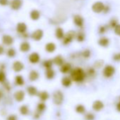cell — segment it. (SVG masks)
I'll list each match as a JSON object with an SVG mask.
<instances>
[{"mask_svg":"<svg viewBox=\"0 0 120 120\" xmlns=\"http://www.w3.org/2000/svg\"><path fill=\"white\" fill-rule=\"evenodd\" d=\"M71 77L72 80L76 82H81L84 80L86 77V74L82 69L76 68L72 70L71 73Z\"/></svg>","mask_w":120,"mask_h":120,"instance_id":"6da1fadb","label":"cell"},{"mask_svg":"<svg viewBox=\"0 0 120 120\" xmlns=\"http://www.w3.org/2000/svg\"><path fill=\"white\" fill-rule=\"evenodd\" d=\"M64 100V95L60 90H56L53 95V102L56 105H62Z\"/></svg>","mask_w":120,"mask_h":120,"instance_id":"7a4b0ae2","label":"cell"},{"mask_svg":"<svg viewBox=\"0 0 120 120\" xmlns=\"http://www.w3.org/2000/svg\"><path fill=\"white\" fill-rule=\"evenodd\" d=\"M75 35H76V33L75 32L71 30L69 32H68L66 35H64V39H63V43L64 45H68L69 44L72 40L73 39L75 38Z\"/></svg>","mask_w":120,"mask_h":120,"instance_id":"3957f363","label":"cell"},{"mask_svg":"<svg viewBox=\"0 0 120 120\" xmlns=\"http://www.w3.org/2000/svg\"><path fill=\"white\" fill-rule=\"evenodd\" d=\"M114 72H115V69L112 66H107L103 70V74L107 78H109L112 76Z\"/></svg>","mask_w":120,"mask_h":120,"instance_id":"277c9868","label":"cell"},{"mask_svg":"<svg viewBox=\"0 0 120 120\" xmlns=\"http://www.w3.org/2000/svg\"><path fill=\"white\" fill-rule=\"evenodd\" d=\"M104 9H105L104 4L102 2H95L92 7L93 11L94 12H95V13H100L104 10Z\"/></svg>","mask_w":120,"mask_h":120,"instance_id":"5b68a950","label":"cell"},{"mask_svg":"<svg viewBox=\"0 0 120 120\" xmlns=\"http://www.w3.org/2000/svg\"><path fill=\"white\" fill-rule=\"evenodd\" d=\"M40 56L39 54L37 52H33L28 56V60L32 64H37L40 61Z\"/></svg>","mask_w":120,"mask_h":120,"instance_id":"8992f818","label":"cell"},{"mask_svg":"<svg viewBox=\"0 0 120 120\" xmlns=\"http://www.w3.org/2000/svg\"><path fill=\"white\" fill-rule=\"evenodd\" d=\"M42 37H43V31L40 29H38L32 33V38L35 41L40 40L42 38Z\"/></svg>","mask_w":120,"mask_h":120,"instance_id":"52a82bcc","label":"cell"},{"mask_svg":"<svg viewBox=\"0 0 120 120\" xmlns=\"http://www.w3.org/2000/svg\"><path fill=\"white\" fill-rule=\"evenodd\" d=\"M22 0H12L11 2V8L14 10H19L22 7Z\"/></svg>","mask_w":120,"mask_h":120,"instance_id":"ba28073f","label":"cell"},{"mask_svg":"<svg viewBox=\"0 0 120 120\" xmlns=\"http://www.w3.org/2000/svg\"><path fill=\"white\" fill-rule=\"evenodd\" d=\"M2 42L6 45H11L14 43V38L9 35H4L2 37Z\"/></svg>","mask_w":120,"mask_h":120,"instance_id":"9c48e42d","label":"cell"},{"mask_svg":"<svg viewBox=\"0 0 120 120\" xmlns=\"http://www.w3.org/2000/svg\"><path fill=\"white\" fill-rule=\"evenodd\" d=\"M24 69V65L22 64V62L19 61H16L13 64V69L16 72H20Z\"/></svg>","mask_w":120,"mask_h":120,"instance_id":"30bf717a","label":"cell"},{"mask_svg":"<svg viewBox=\"0 0 120 120\" xmlns=\"http://www.w3.org/2000/svg\"><path fill=\"white\" fill-rule=\"evenodd\" d=\"M27 30V26L25 23H19L16 26V30L19 33H25Z\"/></svg>","mask_w":120,"mask_h":120,"instance_id":"8fae6325","label":"cell"},{"mask_svg":"<svg viewBox=\"0 0 120 120\" xmlns=\"http://www.w3.org/2000/svg\"><path fill=\"white\" fill-rule=\"evenodd\" d=\"M74 22L76 26L79 27H81L83 25V19L79 15H76L74 17Z\"/></svg>","mask_w":120,"mask_h":120,"instance_id":"7c38bea8","label":"cell"},{"mask_svg":"<svg viewBox=\"0 0 120 120\" xmlns=\"http://www.w3.org/2000/svg\"><path fill=\"white\" fill-rule=\"evenodd\" d=\"M24 97H25V93L22 90L16 91L14 94V98L18 102H21L24 99Z\"/></svg>","mask_w":120,"mask_h":120,"instance_id":"4fadbf2b","label":"cell"},{"mask_svg":"<svg viewBox=\"0 0 120 120\" xmlns=\"http://www.w3.org/2000/svg\"><path fill=\"white\" fill-rule=\"evenodd\" d=\"M52 62H53V63H54L57 66H62L64 64V59L62 56L58 55L54 58Z\"/></svg>","mask_w":120,"mask_h":120,"instance_id":"5bb4252c","label":"cell"},{"mask_svg":"<svg viewBox=\"0 0 120 120\" xmlns=\"http://www.w3.org/2000/svg\"><path fill=\"white\" fill-rule=\"evenodd\" d=\"M30 49V45L28 42H23L20 45V49L23 52H27Z\"/></svg>","mask_w":120,"mask_h":120,"instance_id":"9a60e30c","label":"cell"},{"mask_svg":"<svg viewBox=\"0 0 120 120\" xmlns=\"http://www.w3.org/2000/svg\"><path fill=\"white\" fill-rule=\"evenodd\" d=\"M71 69V64L69 63H64L62 66H61V69H60V71L63 74H67L69 71H70Z\"/></svg>","mask_w":120,"mask_h":120,"instance_id":"2e32d148","label":"cell"},{"mask_svg":"<svg viewBox=\"0 0 120 120\" xmlns=\"http://www.w3.org/2000/svg\"><path fill=\"white\" fill-rule=\"evenodd\" d=\"M103 107H104V105H103V103H102L101 101H100V100H97V101L94 102L93 104V109H95V111H100V110H101Z\"/></svg>","mask_w":120,"mask_h":120,"instance_id":"e0dca14e","label":"cell"},{"mask_svg":"<svg viewBox=\"0 0 120 120\" xmlns=\"http://www.w3.org/2000/svg\"><path fill=\"white\" fill-rule=\"evenodd\" d=\"M30 19L33 21H37L40 19V13L39 11L38 10H33L31 12H30Z\"/></svg>","mask_w":120,"mask_h":120,"instance_id":"ac0fdd59","label":"cell"},{"mask_svg":"<svg viewBox=\"0 0 120 120\" xmlns=\"http://www.w3.org/2000/svg\"><path fill=\"white\" fill-rule=\"evenodd\" d=\"M56 49V45L53 42H49L45 45V50L47 52H54V50Z\"/></svg>","mask_w":120,"mask_h":120,"instance_id":"d6986e66","label":"cell"},{"mask_svg":"<svg viewBox=\"0 0 120 120\" xmlns=\"http://www.w3.org/2000/svg\"><path fill=\"white\" fill-rule=\"evenodd\" d=\"M55 36L57 39H59V40L62 39L64 36V33L63 29L61 28H56V30L55 31Z\"/></svg>","mask_w":120,"mask_h":120,"instance_id":"ffe728a7","label":"cell"},{"mask_svg":"<svg viewBox=\"0 0 120 120\" xmlns=\"http://www.w3.org/2000/svg\"><path fill=\"white\" fill-rule=\"evenodd\" d=\"M54 75H55L54 71L52 68L47 69V71L45 72V76L47 79H52L54 77Z\"/></svg>","mask_w":120,"mask_h":120,"instance_id":"44dd1931","label":"cell"},{"mask_svg":"<svg viewBox=\"0 0 120 120\" xmlns=\"http://www.w3.org/2000/svg\"><path fill=\"white\" fill-rule=\"evenodd\" d=\"M62 84L64 87H69L71 85V79L67 76H65L62 79Z\"/></svg>","mask_w":120,"mask_h":120,"instance_id":"7402d4cb","label":"cell"},{"mask_svg":"<svg viewBox=\"0 0 120 120\" xmlns=\"http://www.w3.org/2000/svg\"><path fill=\"white\" fill-rule=\"evenodd\" d=\"M38 78H39V74H38L36 71L33 70V71H30V74H29V79H30V81H36Z\"/></svg>","mask_w":120,"mask_h":120,"instance_id":"603a6c76","label":"cell"},{"mask_svg":"<svg viewBox=\"0 0 120 120\" xmlns=\"http://www.w3.org/2000/svg\"><path fill=\"white\" fill-rule=\"evenodd\" d=\"M27 91H28V94H29L30 95H32V96L36 95L38 94V90H37V88H36L35 87H34V86H29V87H28Z\"/></svg>","mask_w":120,"mask_h":120,"instance_id":"cb8c5ba5","label":"cell"},{"mask_svg":"<svg viewBox=\"0 0 120 120\" xmlns=\"http://www.w3.org/2000/svg\"><path fill=\"white\" fill-rule=\"evenodd\" d=\"M49 95L48 93L46 92V91H42V92H41V93H39V98L42 101L47 100L49 98Z\"/></svg>","mask_w":120,"mask_h":120,"instance_id":"d4e9b609","label":"cell"},{"mask_svg":"<svg viewBox=\"0 0 120 120\" xmlns=\"http://www.w3.org/2000/svg\"><path fill=\"white\" fill-rule=\"evenodd\" d=\"M15 81H16V83L18 85V86H23L24 84V79L23 78L19 75V76H16V79H15Z\"/></svg>","mask_w":120,"mask_h":120,"instance_id":"484cf974","label":"cell"},{"mask_svg":"<svg viewBox=\"0 0 120 120\" xmlns=\"http://www.w3.org/2000/svg\"><path fill=\"white\" fill-rule=\"evenodd\" d=\"M99 45L102 46V47H107L109 44V40L108 39L105 38H101L99 42H98Z\"/></svg>","mask_w":120,"mask_h":120,"instance_id":"4316f807","label":"cell"},{"mask_svg":"<svg viewBox=\"0 0 120 120\" xmlns=\"http://www.w3.org/2000/svg\"><path fill=\"white\" fill-rule=\"evenodd\" d=\"M28 107L26 105H23L20 108V112L23 114V115H26L28 113Z\"/></svg>","mask_w":120,"mask_h":120,"instance_id":"83f0119b","label":"cell"},{"mask_svg":"<svg viewBox=\"0 0 120 120\" xmlns=\"http://www.w3.org/2000/svg\"><path fill=\"white\" fill-rule=\"evenodd\" d=\"M52 64H53V62H52V60H50V59L47 60V61H45L44 62V64H43V65H44V67H45L46 69L52 68Z\"/></svg>","mask_w":120,"mask_h":120,"instance_id":"f1b7e54d","label":"cell"},{"mask_svg":"<svg viewBox=\"0 0 120 120\" xmlns=\"http://www.w3.org/2000/svg\"><path fill=\"white\" fill-rule=\"evenodd\" d=\"M86 109L84 107L83 105H79L76 107V111L78 112V113H80V114H82L85 112Z\"/></svg>","mask_w":120,"mask_h":120,"instance_id":"f546056e","label":"cell"},{"mask_svg":"<svg viewBox=\"0 0 120 120\" xmlns=\"http://www.w3.org/2000/svg\"><path fill=\"white\" fill-rule=\"evenodd\" d=\"M7 55L9 57H14V56H15V55H16V51H15V49H13V48L9 49L7 51Z\"/></svg>","mask_w":120,"mask_h":120,"instance_id":"4dcf8cb0","label":"cell"},{"mask_svg":"<svg viewBox=\"0 0 120 120\" xmlns=\"http://www.w3.org/2000/svg\"><path fill=\"white\" fill-rule=\"evenodd\" d=\"M6 81V74L4 71H0V83H4Z\"/></svg>","mask_w":120,"mask_h":120,"instance_id":"1f68e13d","label":"cell"},{"mask_svg":"<svg viewBox=\"0 0 120 120\" xmlns=\"http://www.w3.org/2000/svg\"><path fill=\"white\" fill-rule=\"evenodd\" d=\"M45 105L44 103H39L38 105V112H42L45 109Z\"/></svg>","mask_w":120,"mask_h":120,"instance_id":"d6a6232c","label":"cell"},{"mask_svg":"<svg viewBox=\"0 0 120 120\" xmlns=\"http://www.w3.org/2000/svg\"><path fill=\"white\" fill-rule=\"evenodd\" d=\"M76 38H77V40H78V41L82 42V41H83V40H84V35H83V33H79L77 35Z\"/></svg>","mask_w":120,"mask_h":120,"instance_id":"836d02e7","label":"cell"},{"mask_svg":"<svg viewBox=\"0 0 120 120\" xmlns=\"http://www.w3.org/2000/svg\"><path fill=\"white\" fill-rule=\"evenodd\" d=\"M85 118H86V120H93L95 119V116L93 114H91V113H88L86 115Z\"/></svg>","mask_w":120,"mask_h":120,"instance_id":"e575fe53","label":"cell"},{"mask_svg":"<svg viewBox=\"0 0 120 120\" xmlns=\"http://www.w3.org/2000/svg\"><path fill=\"white\" fill-rule=\"evenodd\" d=\"M114 32L117 35L120 36V25H116L114 28Z\"/></svg>","mask_w":120,"mask_h":120,"instance_id":"d590c367","label":"cell"},{"mask_svg":"<svg viewBox=\"0 0 120 120\" xmlns=\"http://www.w3.org/2000/svg\"><path fill=\"white\" fill-rule=\"evenodd\" d=\"M9 4V0H0V5L7 6Z\"/></svg>","mask_w":120,"mask_h":120,"instance_id":"8d00e7d4","label":"cell"},{"mask_svg":"<svg viewBox=\"0 0 120 120\" xmlns=\"http://www.w3.org/2000/svg\"><path fill=\"white\" fill-rule=\"evenodd\" d=\"M7 120H17V118L15 115H10L8 117Z\"/></svg>","mask_w":120,"mask_h":120,"instance_id":"74e56055","label":"cell"},{"mask_svg":"<svg viewBox=\"0 0 120 120\" xmlns=\"http://www.w3.org/2000/svg\"><path fill=\"white\" fill-rule=\"evenodd\" d=\"M4 52V48L3 46L0 45V55H2Z\"/></svg>","mask_w":120,"mask_h":120,"instance_id":"f35d334b","label":"cell"},{"mask_svg":"<svg viewBox=\"0 0 120 120\" xmlns=\"http://www.w3.org/2000/svg\"><path fill=\"white\" fill-rule=\"evenodd\" d=\"M89 54H90L89 51H84L83 52V55H84L85 57H88L89 56Z\"/></svg>","mask_w":120,"mask_h":120,"instance_id":"ab89813d","label":"cell"},{"mask_svg":"<svg viewBox=\"0 0 120 120\" xmlns=\"http://www.w3.org/2000/svg\"><path fill=\"white\" fill-rule=\"evenodd\" d=\"M114 59H115V60H120V54H117L114 56Z\"/></svg>","mask_w":120,"mask_h":120,"instance_id":"60d3db41","label":"cell"},{"mask_svg":"<svg viewBox=\"0 0 120 120\" xmlns=\"http://www.w3.org/2000/svg\"><path fill=\"white\" fill-rule=\"evenodd\" d=\"M116 108H117L118 111H119V112H120V102L117 104V105H116Z\"/></svg>","mask_w":120,"mask_h":120,"instance_id":"b9f144b4","label":"cell"},{"mask_svg":"<svg viewBox=\"0 0 120 120\" xmlns=\"http://www.w3.org/2000/svg\"><path fill=\"white\" fill-rule=\"evenodd\" d=\"M2 97V92L0 90V98H1Z\"/></svg>","mask_w":120,"mask_h":120,"instance_id":"7bdbcfd3","label":"cell"}]
</instances>
